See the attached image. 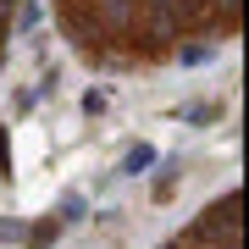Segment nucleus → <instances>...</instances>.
I'll use <instances>...</instances> for the list:
<instances>
[{"instance_id":"nucleus-1","label":"nucleus","mask_w":249,"mask_h":249,"mask_svg":"<svg viewBox=\"0 0 249 249\" xmlns=\"http://www.w3.org/2000/svg\"><path fill=\"white\" fill-rule=\"evenodd\" d=\"M67 39L100 67H155L238 34V0H55Z\"/></svg>"},{"instance_id":"nucleus-2","label":"nucleus","mask_w":249,"mask_h":249,"mask_svg":"<svg viewBox=\"0 0 249 249\" xmlns=\"http://www.w3.org/2000/svg\"><path fill=\"white\" fill-rule=\"evenodd\" d=\"M238 211H244L238 188H227V199H216V205H211V211H205L188 232H178V238L160 244V249H238V238H244Z\"/></svg>"},{"instance_id":"nucleus-3","label":"nucleus","mask_w":249,"mask_h":249,"mask_svg":"<svg viewBox=\"0 0 249 249\" xmlns=\"http://www.w3.org/2000/svg\"><path fill=\"white\" fill-rule=\"evenodd\" d=\"M178 172H183V160H166V166H160V178H155V199H160V205H166L172 188H178Z\"/></svg>"},{"instance_id":"nucleus-4","label":"nucleus","mask_w":249,"mask_h":249,"mask_svg":"<svg viewBox=\"0 0 249 249\" xmlns=\"http://www.w3.org/2000/svg\"><path fill=\"white\" fill-rule=\"evenodd\" d=\"M150 166H155V150H150V144H133L127 160H122V172H133V178H139V172H150Z\"/></svg>"},{"instance_id":"nucleus-5","label":"nucleus","mask_w":249,"mask_h":249,"mask_svg":"<svg viewBox=\"0 0 249 249\" xmlns=\"http://www.w3.org/2000/svg\"><path fill=\"white\" fill-rule=\"evenodd\" d=\"M45 244H55V222H39L28 232V249H45Z\"/></svg>"},{"instance_id":"nucleus-6","label":"nucleus","mask_w":249,"mask_h":249,"mask_svg":"<svg viewBox=\"0 0 249 249\" xmlns=\"http://www.w3.org/2000/svg\"><path fill=\"white\" fill-rule=\"evenodd\" d=\"M11 11H17V0H0V55H6V39H11Z\"/></svg>"},{"instance_id":"nucleus-7","label":"nucleus","mask_w":249,"mask_h":249,"mask_svg":"<svg viewBox=\"0 0 249 249\" xmlns=\"http://www.w3.org/2000/svg\"><path fill=\"white\" fill-rule=\"evenodd\" d=\"M22 238H28L22 222H0V244H22Z\"/></svg>"},{"instance_id":"nucleus-8","label":"nucleus","mask_w":249,"mask_h":249,"mask_svg":"<svg viewBox=\"0 0 249 249\" xmlns=\"http://www.w3.org/2000/svg\"><path fill=\"white\" fill-rule=\"evenodd\" d=\"M83 111H89V116H100V111H106V94H100V89H89V94H83Z\"/></svg>"},{"instance_id":"nucleus-9","label":"nucleus","mask_w":249,"mask_h":249,"mask_svg":"<svg viewBox=\"0 0 249 249\" xmlns=\"http://www.w3.org/2000/svg\"><path fill=\"white\" fill-rule=\"evenodd\" d=\"M11 166V139H6V127H0V172Z\"/></svg>"}]
</instances>
